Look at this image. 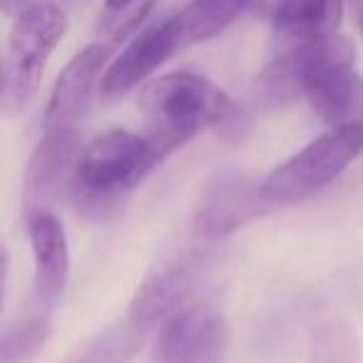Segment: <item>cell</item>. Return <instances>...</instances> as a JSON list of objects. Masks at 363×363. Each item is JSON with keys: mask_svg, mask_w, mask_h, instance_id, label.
Returning <instances> with one entry per match:
<instances>
[{"mask_svg": "<svg viewBox=\"0 0 363 363\" xmlns=\"http://www.w3.org/2000/svg\"><path fill=\"white\" fill-rule=\"evenodd\" d=\"M137 110L145 117L147 140L167 160L207 127L222 130L239 107L207 77L194 72H169L142 87Z\"/></svg>", "mask_w": 363, "mask_h": 363, "instance_id": "1", "label": "cell"}, {"mask_svg": "<svg viewBox=\"0 0 363 363\" xmlns=\"http://www.w3.org/2000/svg\"><path fill=\"white\" fill-rule=\"evenodd\" d=\"M164 157L147 135L107 130L80 152L72 197L80 212L100 219L117 207L122 194L137 187Z\"/></svg>", "mask_w": 363, "mask_h": 363, "instance_id": "2", "label": "cell"}, {"mask_svg": "<svg viewBox=\"0 0 363 363\" xmlns=\"http://www.w3.org/2000/svg\"><path fill=\"white\" fill-rule=\"evenodd\" d=\"M70 21L65 11L50 0H35L13 21L3 62V95L0 105L8 117L30 107L40 90L50 55L62 43Z\"/></svg>", "mask_w": 363, "mask_h": 363, "instance_id": "3", "label": "cell"}, {"mask_svg": "<svg viewBox=\"0 0 363 363\" xmlns=\"http://www.w3.org/2000/svg\"><path fill=\"white\" fill-rule=\"evenodd\" d=\"M363 155V127H331L264 177L272 207H289L321 192Z\"/></svg>", "mask_w": 363, "mask_h": 363, "instance_id": "4", "label": "cell"}, {"mask_svg": "<svg viewBox=\"0 0 363 363\" xmlns=\"http://www.w3.org/2000/svg\"><path fill=\"white\" fill-rule=\"evenodd\" d=\"M207 264V244L192 242L182 249L177 247L140 281L135 296L130 298L125 318L145 333H150L155 326H162L172 313L189 303V296L202 281Z\"/></svg>", "mask_w": 363, "mask_h": 363, "instance_id": "5", "label": "cell"}, {"mask_svg": "<svg viewBox=\"0 0 363 363\" xmlns=\"http://www.w3.org/2000/svg\"><path fill=\"white\" fill-rule=\"evenodd\" d=\"M356 48L343 35L313 38L294 43L277 60H272L259 75L257 85L264 100L272 105H289L308 95L321 77L343 67H353Z\"/></svg>", "mask_w": 363, "mask_h": 363, "instance_id": "6", "label": "cell"}, {"mask_svg": "<svg viewBox=\"0 0 363 363\" xmlns=\"http://www.w3.org/2000/svg\"><path fill=\"white\" fill-rule=\"evenodd\" d=\"M272 204L264 197V179L247 172H222L207 182L194 207V229L199 237L217 239L264 217Z\"/></svg>", "mask_w": 363, "mask_h": 363, "instance_id": "7", "label": "cell"}, {"mask_svg": "<svg viewBox=\"0 0 363 363\" xmlns=\"http://www.w3.org/2000/svg\"><path fill=\"white\" fill-rule=\"evenodd\" d=\"M229 321L209 303H192L174 311L160 328V363H219L229 346Z\"/></svg>", "mask_w": 363, "mask_h": 363, "instance_id": "8", "label": "cell"}, {"mask_svg": "<svg viewBox=\"0 0 363 363\" xmlns=\"http://www.w3.org/2000/svg\"><path fill=\"white\" fill-rule=\"evenodd\" d=\"M77 160V132H43L23 177L26 219L40 212H55L65 194H72Z\"/></svg>", "mask_w": 363, "mask_h": 363, "instance_id": "9", "label": "cell"}, {"mask_svg": "<svg viewBox=\"0 0 363 363\" xmlns=\"http://www.w3.org/2000/svg\"><path fill=\"white\" fill-rule=\"evenodd\" d=\"M110 48L102 43L82 48L57 75L43 117V132H77L95 90L107 70Z\"/></svg>", "mask_w": 363, "mask_h": 363, "instance_id": "10", "label": "cell"}, {"mask_svg": "<svg viewBox=\"0 0 363 363\" xmlns=\"http://www.w3.org/2000/svg\"><path fill=\"white\" fill-rule=\"evenodd\" d=\"M187 45H184V38H182L179 23H177L174 16L145 28L107 65L100 82V92L105 97H115L135 90L142 82L150 80L172 55H177Z\"/></svg>", "mask_w": 363, "mask_h": 363, "instance_id": "11", "label": "cell"}, {"mask_svg": "<svg viewBox=\"0 0 363 363\" xmlns=\"http://www.w3.org/2000/svg\"><path fill=\"white\" fill-rule=\"evenodd\" d=\"M28 237L33 249V296L55 306L70 277V247L62 222L55 212H40L28 217Z\"/></svg>", "mask_w": 363, "mask_h": 363, "instance_id": "12", "label": "cell"}, {"mask_svg": "<svg viewBox=\"0 0 363 363\" xmlns=\"http://www.w3.org/2000/svg\"><path fill=\"white\" fill-rule=\"evenodd\" d=\"M306 100L328 127H363V77L351 67L321 77Z\"/></svg>", "mask_w": 363, "mask_h": 363, "instance_id": "13", "label": "cell"}, {"mask_svg": "<svg viewBox=\"0 0 363 363\" xmlns=\"http://www.w3.org/2000/svg\"><path fill=\"white\" fill-rule=\"evenodd\" d=\"M346 0H279L274 28L294 43L336 35Z\"/></svg>", "mask_w": 363, "mask_h": 363, "instance_id": "14", "label": "cell"}, {"mask_svg": "<svg viewBox=\"0 0 363 363\" xmlns=\"http://www.w3.org/2000/svg\"><path fill=\"white\" fill-rule=\"evenodd\" d=\"M262 0H189L187 6L177 13L184 45L212 40L214 35L224 33L239 16L252 11Z\"/></svg>", "mask_w": 363, "mask_h": 363, "instance_id": "15", "label": "cell"}, {"mask_svg": "<svg viewBox=\"0 0 363 363\" xmlns=\"http://www.w3.org/2000/svg\"><path fill=\"white\" fill-rule=\"evenodd\" d=\"M52 308L48 303L38 301L35 296H28L23 311L18 313V321L6 328L3 336V363H23L33 358L50 336Z\"/></svg>", "mask_w": 363, "mask_h": 363, "instance_id": "16", "label": "cell"}, {"mask_svg": "<svg viewBox=\"0 0 363 363\" xmlns=\"http://www.w3.org/2000/svg\"><path fill=\"white\" fill-rule=\"evenodd\" d=\"M145 336L142 328L122 318L120 323H112L75 348L65 363H130L140 353Z\"/></svg>", "mask_w": 363, "mask_h": 363, "instance_id": "17", "label": "cell"}, {"mask_svg": "<svg viewBox=\"0 0 363 363\" xmlns=\"http://www.w3.org/2000/svg\"><path fill=\"white\" fill-rule=\"evenodd\" d=\"M157 0H105L100 30L112 43H122L140 30L142 23L155 11Z\"/></svg>", "mask_w": 363, "mask_h": 363, "instance_id": "18", "label": "cell"}, {"mask_svg": "<svg viewBox=\"0 0 363 363\" xmlns=\"http://www.w3.org/2000/svg\"><path fill=\"white\" fill-rule=\"evenodd\" d=\"M361 343L348 323H326L311 346V363H358Z\"/></svg>", "mask_w": 363, "mask_h": 363, "instance_id": "19", "label": "cell"}, {"mask_svg": "<svg viewBox=\"0 0 363 363\" xmlns=\"http://www.w3.org/2000/svg\"><path fill=\"white\" fill-rule=\"evenodd\" d=\"M358 28H361V35H363V11H361V16H358Z\"/></svg>", "mask_w": 363, "mask_h": 363, "instance_id": "20", "label": "cell"}]
</instances>
